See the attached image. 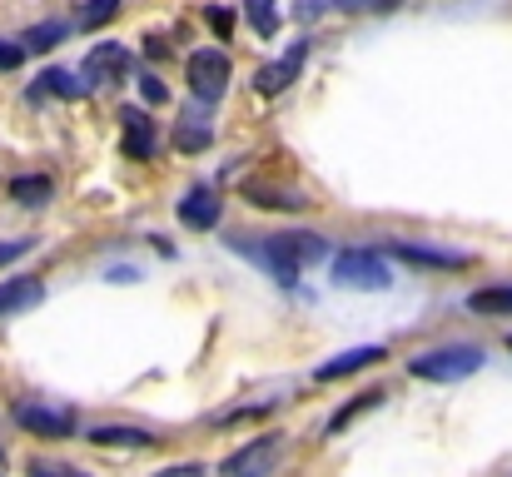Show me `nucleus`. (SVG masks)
<instances>
[{
  "label": "nucleus",
  "mask_w": 512,
  "mask_h": 477,
  "mask_svg": "<svg viewBox=\"0 0 512 477\" xmlns=\"http://www.w3.org/2000/svg\"><path fill=\"white\" fill-rule=\"evenodd\" d=\"M483 348L478 343H443V348H428L418 358H408V373L423 378V383H463L483 368Z\"/></svg>",
  "instance_id": "obj_1"
},
{
  "label": "nucleus",
  "mask_w": 512,
  "mask_h": 477,
  "mask_svg": "<svg viewBox=\"0 0 512 477\" xmlns=\"http://www.w3.org/2000/svg\"><path fill=\"white\" fill-rule=\"evenodd\" d=\"M334 284L358 289V294H383V289H393V264L373 249H343L334 259Z\"/></svg>",
  "instance_id": "obj_2"
},
{
  "label": "nucleus",
  "mask_w": 512,
  "mask_h": 477,
  "mask_svg": "<svg viewBox=\"0 0 512 477\" xmlns=\"http://www.w3.org/2000/svg\"><path fill=\"white\" fill-rule=\"evenodd\" d=\"M229 249L234 254H244L249 264H259L274 284H284V289H294L299 284V259L289 254V244H284V234H269V239H229Z\"/></svg>",
  "instance_id": "obj_3"
},
{
  "label": "nucleus",
  "mask_w": 512,
  "mask_h": 477,
  "mask_svg": "<svg viewBox=\"0 0 512 477\" xmlns=\"http://www.w3.org/2000/svg\"><path fill=\"white\" fill-rule=\"evenodd\" d=\"M184 75H189L194 100H199V105H214V100H224V90H229V55H224L219 45H204V50L189 55Z\"/></svg>",
  "instance_id": "obj_4"
},
{
  "label": "nucleus",
  "mask_w": 512,
  "mask_h": 477,
  "mask_svg": "<svg viewBox=\"0 0 512 477\" xmlns=\"http://www.w3.org/2000/svg\"><path fill=\"white\" fill-rule=\"evenodd\" d=\"M279 458H284V433H264L224 458V477H269L279 468Z\"/></svg>",
  "instance_id": "obj_5"
},
{
  "label": "nucleus",
  "mask_w": 512,
  "mask_h": 477,
  "mask_svg": "<svg viewBox=\"0 0 512 477\" xmlns=\"http://www.w3.org/2000/svg\"><path fill=\"white\" fill-rule=\"evenodd\" d=\"M15 423L25 433H35V438H50V443L75 433V413L70 408H50V403H15Z\"/></svg>",
  "instance_id": "obj_6"
},
{
  "label": "nucleus",
  "mask_w": 512,
  "mask_h": 477,
  "mask_svg": "<svg viewBox=\"0 0 512 477\" xmlns=\"http://www.w3.org/2000/svg\"><path fill=\"white\" fill-rule=\"evenodd\" d=\"M388 254L403 264H418V269H468L473 264L468 249H438V244H418V239H393Z\"/></svg>",
  "instance_id": "obj_7"
},
{
  "label": "nucleus",
  "mask_w": 512,
  "mask_h": 477,
  "mask_svg": "<svg viewBox=\"0 0 512 477\" xmlns=\"http://www.w3.org/2000/svg\"><path fill=\"white\" fill-rule=\"evenodd\" d=\"M304 60H309V40H294L274 65H259V75H254V90L259 95H279V90H289L294 80H299V70H304Z\"/></svg>",
  "instance_id": "obj_8"
},
{
  "label": "nucleus",
  "mask_w": 512,
  "mask_h": 477,
  "mask_svg": "<svg viewBox=\"0 0 512 477\" xmlns=\"http://www.w3.org/2000/svg\"><path fill=\"white\" fill-rule=\"evenodd\" d=\"M219 209H224V199H219L209 184L184 189V194H179V204H174V214H179V224H184V229H214V224H219Z\"/></svg>",
  "instance_id": "obj_9"
},
{
  "label": "nucleus",
  "mask_w": 512,
  "mask_h": 477,
  "mask_svg": "<svg viewBox=\"0 0 512 477\" xmlns=\"http://www.w3.org/2000/svg\"><path fill=\"white\" fill-rule=\"evenodd\" d=\"M378 358H388L378 343H363V348H343V353H334L329 363H319L314 368V378L319 383H334V378H348V373H358V368H373Z\"/></svg>",
  "instance_id": "obj_10"
},
{
  "label": "nucleus",
  "mask_w": 512,
  "mask_h": 477,
  "mask_svg": "<svg viewBox=\"0 0 512 477\" xmlns=\"http://www.w3.org/2000/svg\"><path fill=\"white\" fill-rule=\"evenodd\" d=\"M35 304H45V284L40 279H0V318L25 314Z\"/></svg>",
  "instance_id": "obj_11"
},
{
  "label": "nucleus",
  "mask_w": 512,
  "mask_h": 477,
  "mask_svg": "<svg viewBox=\"0 0 512 477\" xmlns=\"http://www.w3.org/2000/svg\"><path fill=\"white\" fill-rule=\"evenodd\" d=\"M85 75H95L90 85H100V75H105V80H125V75H130V50H125V45H115V40L95 45V50H90V60H85Z\"/></svg>",
  "instance_id": "obj_12"
},
{
  "label": "nucleus",
  "mask_w": 512,
  "mask_h": 477,
  "mask_svg": "<svg viewBox=\"0 0 512 477\" xmlns=\"http://www.w3.org/2000/svg\"><path fill=\"white\" fill-rule=\"evenodd\" d=\"M174 145H179L184 155H204V150L214 145V125H209V105H199V110H189V115L179 120V130H174Z\"/></svg>",
  "instance_id": "obj_13"
},
{
  "label": "nucleus",
  "mask_w": 512,
  "mask_h": 477,
  "mask_svg": "<svg viewBox=\"0 0 512 477\" xmlns=\"http://www.w3.org/2000/svg\"><path fill=\"white\" fill-rule=\"evenodd\" d=\"M120 120H125V155L130 159L155 155V125H150V115L130 105V110H120Z\"/></svg>",
  "instance_id": "obj_14"
},
{
  "label": "nucleus",
  "mask_w": 512,
  "mask_h": 477,
  "mask_svg": "<svg viewBox=\"0 0 512 477\" xmlns=\"http://www.w3.org/2000/svg\"><path fill=\"white\" fill-rule=\"evenodd\" d=\"M90 443H95V448H155L160 438H155V433H145V428L100 423V428H90Z\"/></svg>",
  "instance_id": "obj_15"
},
{
  "label": "nucleus",
  "mask_w": 512,
  "mask_h": 477,
  "mask_svg": "<svg viewBox=\"0 0 512 477\" xmlns=\"http://www.w3.org/2000/svg\"><path fill=\"white\" fill-rule=\"evenodd\" d=\"M10 199L40 209V204L55 199V179H50V174H20V179H10Z\"/></svg>",
  "instance_id": "obj_16"
},
{
  "label": "nucleus",
  "mask_w": 512,
  "mask_h": 477,
  "mask_svg": "<svg viewBox=\"0 0 512 477\" xmlns=\"http://www.w3.org/2000/svg\"><path fill=\"white\" fill-rule=\"evenodd\" d=\"M468 314H478V318H503V314H512V284L473 289V294H468Z\"/></svg>",
  "instance_id": "obj_17"
},
{
  "label": "nucleus",
  "mask_w": 512,
  "mask_h": 477,
  "mask_svg": "<svg viewBox=\"0 0 512 477\" xmlns=\"http://www.w3.org/2000/svg\"><path fill=\"white\" fill-rule=\"evenodd\" d=\"M65 35H70V25H65V20H45V25H30L15 45H20L25 55H45V50H55Z\"/></svg>",
  "instance_id": "obj_18"
},
{
  "label": "nucleus",
  "mask_w": 512,
  "mask_h": 477,
  "mask_svg": "<svg viewBox=\"0 0 512 477\" xmlns=\"http://www.w3.org/2000/svg\"><path fill=\"white\" fill-rule=\"evenodd\" d=\"M40 90L45 95H60V100H85L90 95V85L80 75H70V70H45L40 75Z\"/></svg>",
  "instance_id": "obj_19"
},
{
  "label": "nucleus",
  "mask_w": 512,
  "mask_h": 477,
  "mask_svg": "<svg viewBox=\"0 0 512 477\" xmlns=\"http://www.w3.org/2000/svg\"><path fill=\"white\" fill-rule=\"evenodd\" d=\"M244 15H249V25H254V35H279V5L274 0H244Z\"/></svg>",
  "instance_id": "obj_20"
},
{
  "label": "nucleus",
  "mask_w": 512,
  "mask_h": 477,
  "mask_svg": "<svg viewBox=\"0 0 512 477\" xmlns=\"http://www.w3.org/2000/svg\"><path fill=\"white\" fill-rule=\"evenodd\" d=\"M383 398H388V393H378V388H368V393H358V403H348V408H339V413L329 418V433H343V428H348L353 418H363V413H368V408H378Z\"/></svg>",
  "instance_id": "obj_21"
},
{
  "label": "nucleus",
  "mask_w": 512,
  "mask_h": 477,
  "mask_svg": "<svg viewBox=\"0 0 512 477\" xmlns=\"http://www.w3.org/2000/svg\"><path fill=\"white\" fill-rule=\"evenodd\" d=\"M284 244H289V254L299 259V269L304 264H314V259H324L329 254V244L319 239V234H284Z\"/></svg>",
  "instance_id": "obj_22"
},
{
  "label": "nucleus",
  "mask_w": 512,
  "mask_h": 477,
  "mask_svg": "<svg viewBox=\"0 0 512 477\" xmlns=\"http://www.w3.org/2000/svg\"><path fill=\"white\" fill-rule=\"evenodd\" d=\"M254 204H259V209H304L309 199H304V194H274V189H254Z\"/></svg>",
  "instance_id": "obj_23"
},
{
  "label": "nucleus",
  "mask_w": 512,
  "mask_h": 477,
  "mask_svg": "<svg viewBox=\"0 0 512 477\" xmlns=\"http://www.w3.org/2000/svg\"><path fill=\"white\" fill-rule=\"evenodd\" d=\"M115 10H120V0H90V5H85V15H80V25H85V30H95V25H105Z\"/></svg>",
  "instance_id": "obj_24"
},
{
  "label": "nucleus",
  "mask_w": 512,
  "mask_h": 477,
  "mask_svg": "<svg viewBox=\"0 0 512 477\" xmlns=\"http://www.w3.org/2000/svg\"><path fill=\"white\" fill-rule=\"evenodd\" d=\"M204 20H209V30H214V35H224V40H229V30H234V15H229V10L209 5V10H204Z\"/></svg>",
  "instance_id": "obj_25"
},
{
  "label": "nucleus",
  "mask_w": 512,
  "mask_h": 477,
  "mask_svg": "<svg viewBox=\"0 0 512 477\" xmlns=\"http://www.w3.org/2000/svg\"><path fill=\"white\" fill-rule=\"evenodd\" d=\"M140 95H145V105H165V100H170V90H165L155 75H145V80H140Z\"/></svg>",
  "instance_id": "obj_26"
},
{
  "label": "nucleus",
  "mask_w": 512,
  "mask_h": 477,
  "mask_svg": "<svg viewBox=\"0 0 512 477\" xmlns=\"http://www.w3.org/2000/svg\"><path fill=\"white\" fill-rule=\"evenodd\" d=\"M20 60H25V50H20L15 40H0V70H15Z\"/></svg>",
  "instance_id": "obj_27"
},
{
  "label": "nucleus",
  "mask_w": 512,
  "mask_h": 477,
  "mask_svg": "<svg viewBox=\"0 0 512 477\" xmlns=\"http://www.w3.org/2000/svg\"><path fill=\"white\" fill-rule=\"evenodd\" d=\"M30 477H85L75 468H60V463H30Z\"/></svg>",
  "instance_id": "obj_28"
},
{
  "label": "nucleus",
  "mask_w": 512,
  "mask_h": 477,
  "mask_svg": "<svg viewBox=\"0 0 512 477\" xmlns=\"http://www.w3.org/2000/svg\"><path fill=\"white\" fill-rule=\"evenodd\" d=\"M398 0H339V10H393Z\"/></svg>",
  "instance_id": "obj_29"
},
{
  "label": "nucleus",
  "mask_w": 512,
  "mask_h": 477,
  "mask_svg": "<svg viewBox=\"0 0 512 477\" xmlns=\"http://www.w3.org/2000/svg\"><path fill=\"white\" fill-rule=\"evenodd\" d=\"M155 477H204V468L199 463H174V468H160Z\"/></svg>",
  "instance_id": "obj_30"
},
{
  "label": "nucleus",
  "mask_w": 512,
  "mask_h": 477,
  "mask_svg": "<svg viewBox=\"0 0 512 477\" xmlns=\"http://www.w3.org/2000/svg\"><path fill=\"white\" fill-rule=\"evenodd\" d=\"M30 249V239H10V244H0V264H10V259H20Z\"/></svg>",
  "instance_id": "obj_31"
},
{
  "label": "nucleus",
  "mask_w": 512,
  "mask_h": 477,
  "mask_svg": "<svg viewBox=\"0 0 512 477\" xmlns=\"http://www.w3.org/2000/svg\"><path fill=\"white\" fill-rule=\"evenodd\" d=\"M0 468H5V448H0Z\"/></svg>",
  "instance_id": "obj_32"
},
{
  "label": "nucleus",
  "mask_w": 512,
  "mask_h": 477,
  "mask_svg": "<svg viewBox=\"0 0 512 477\" xmlns=\"http://www.w3.org/2000/svg\"><path fill=\"white\" fill-rule=\"evenodd\" d=\"M508 348H512V338H508Z\"/></svg>",
  "instance_id": "obj_33"
}]
</instances>
